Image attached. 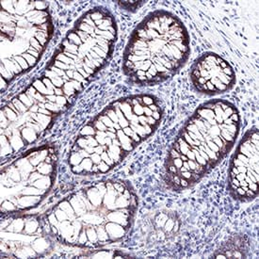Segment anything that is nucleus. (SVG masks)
<instances>
[{
    "label": "nucleus",
    "instance_id": "nucleus-5",
    "mask_svg": "<svg viewBox=\"0 0 259 259\" xmlns=\"http://www.w3.org/2000/svg\"><path fill=\"white\" fill-rule=\"evenodd\" d=\"M190 51V36L183 22L170 12L156 11L130 36L123 53V73L137 84L161 83L184 65Z\"/></svg>",
    "mask_w": 259,
    "mask_h": 259
},
{
    "label": "nucleus",
    "instance_id": "nucleus-7",
    "mask_svg": "<svg viewBox=\"0 0 259 259\" xmlns=\"http://www.w3.org/2000/svg\"><path fill=\"white\" fill-rule=\"evenodd\" d=\"M58 153L44 145L27 152L1 170V213L27 210L39 205L53 187Z\"/></svg>",
    "mask_w": 259,
    "mask_h": 259
},
{
    "label": "nucleus",
    "instance_id": "nucleus-10",
    "mask_svg": "<svg viewBox=\"0 0 259 259\" xmlns=\"http://www.w3.org/2000/svg\"><path fill=\"white\" fill-rule=\"evenodd\" d=\"M191 79L195 90L208 96L220 95L232 89L236 74L232 66L215 53H205L192 65Z\"/></svg>",
    "mask_w": 259,
    "mask_h": 259
},
{
    "label": "nucleus",
    "instance_id": "nucleus-2",
    "mask_svg": "<svg viewBox=\"0 0 259 259\" xmlns=\"http://www.w3.org/2000/svg\"><path fill=\"white\" fill-rule=\"evenodd\" d=\"M117 39L113 15L95 8L81 15L46 69L30 86L58 117L112 54Z\"/></svg>",
    "mask_w": 259,
    "mask_h": 259
},
{
    "label": "nucleus",
    "instance_id": "nucleus-3",
    "mask_svg": "<svg viewBox=\"0 0 259 259\" xmlns=\"http://www.w3.org/2000/svg\"><path fill=\"white\" fill-rule=\"evenodd\" d=\"M162 108L149 95L120 98L87 123L70 151L73 172L105 174L113 169L159 125Z\"/></svg>",
    "mask_w": 259,
    "mask_h": 259
},
{
    "label": "nucleus",
    "instance_id": "nucleus-6",
    "mask_svg": "<svg viewBox=\"0 0 259 259\" xmlns=\"http://www.w3.org/2000/svg\"><path fill=\"white\" fill-rule=\"evenodd\" d=\"M53 29L45 1H1V89L34 66Z\"/></svg>",
    "mask_w": 259,
    "mask_h": 259
},
{
    "label": "nucleus",
    "instance_id": "nucleus-1",
    "mask_svg": "<svg viewBox=\"0 0 259 259\" xmlns=\"http://www.w3.org/2000/svg\"><path fill=\"white\" fill-rule=\"evenodd\" d=\"M138 207L136 193L123 181L107 180L75 191L48 212L44 225L56 240L94 248L123 239Z\"/></svg>",
    "mask_w": 259,
    "mask_h": 259
},
{
    "label": "nucleus",
    "instance_id": "nucleus-8",
    "mask_svg": "<svg viewBox=\"0 0 259 259\" xmlns=\"http://www.w3.org/2000/svg\"><path fill=\"white\" fill-rule=\"evenodd\" d=\"M258 131L253 127L245 133L233 155L228 170V190L233 198L249 202L257 196Z\"/></svg>",
    "mask_w": 259,
    "mask_h": 259
},
{
    "label": "nucleus",
    "instance_id": "nucleus-9",
    "mask_svg": "<svg viewBox=\"0 0 259 259\" xmlns=\"http://www.w3.org/2000/svg\"><path fill=\"white\" fill-rule=\"evenodd\" d=\"M1 233L8 234L18 239L1 240V251L10 246V254L19 257L39 256L47 252L50 242L44 221L35 217L12 218L8 225L5 220L1 222Z\"/></svg>",
    "mask_w": 259,
    "mask_h": 259
},
{
    "label": "nucleus",
    "instance_id": "nucleus-4",
    "mask_svg": "<svg viewBox=\"0 0 259 259\" xmlns=\"http://www.w3.org/2000/svg\"><path fill=\"white\" fill-rule=\"evenodd\" d=\"M240 130L237 107L225 100L200 106L178 133L165 163V181L174 190L197 183L231 151Z\"/></svg>",
    "mask_w": 259,
    "mask_h": 259
}]
</instances>
